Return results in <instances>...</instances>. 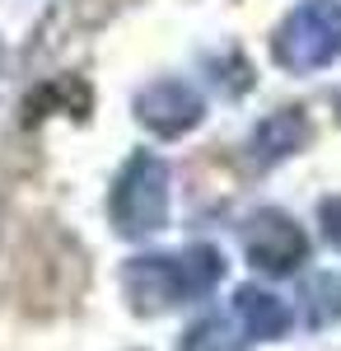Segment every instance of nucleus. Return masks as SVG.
Segmentation results:
<instances>
[{
  "instance_id": "nucleus-1",
  "label": "nucleus",
  "mask_w": 341,
  "mask_h": 351,
  "mask_svg": "<svg viewBox=\"0 0 341 351\" xmlns=\"http://www.w3.org/2000/svg\"><path fill=\"white\" fill-rule=\"evenodd\" d=\"M276 56L290 71H318L332 56H341V5L337 0H304L281 28Z\"/></svg>"
},
{
  "instance_id": "nucleus-2",
  "label": "nucleus",
  "mask_w": 341,
  "mask_h": 351,
  "mask_svg": "<svg viewBox=\"0 0 341 351\" xmlns=\"http://www.w3.org/2000/svg\"><path fill=\"white\" fill-rule=\"evenodd\" d=\"M248 253H253V263L266 271H294L304 263V253H309V243L299 234V225L281 211H266V216L253 220V230H248Z\"/></svg>"
},
{
  "instance_id": "nucleus-3",
  "label": "nucleus",
  "mask_w": 341,
  "mask_h": 351,
  "mask_svg": "<svg viewBox=\"0 0 341 351\" xmlns=\"http://www.w3.org/2000/svg\"><path fill=\"white\" fill-rule=\"evenodd\" d=\"M238 319L248 324L253 337H281L290 328V309L266 291H238Z\"/></svg>"
},
{
  "instance_id": "nucleus-4",
  "label": "nucleus",
  "mask_w": 341,
  "mask_h": 351,
  "mask_svg": "<svg viewBox=\"0 0 341 351\" xmlns=\"http://www.w3.org/2000/svg\"><path fill=\"white\" fill-rule=\"evenodd\" d=\"M304 136H309V122L294 108H286V112H276L271 122H262V132H257V155H262V160H281L290 150H299Z\"/></svg>"
},
{
  "instance_id": "nucleus-5",
  "label": "nucleus",
  "mask_w": 341,
  "mask_h": 351,
  "mask_svg": "<svg viewBox=\"0 0 341 351\" xmlns=\"http://www.w3.org/2000/svg\"><path fill=\"white\" fill-rule=\"evenodd\" d=\"M183 351H238L234 328L225 324V319H206V324H197L192 332H187Z\"/></svg>"
},
{
  "instance_id": "nucleus-6",
  "label": "nucleus",
  "mask_w": 341,
  "mask_h": 351,
  "mask_svg": "<svg viewBox=\"0 0 341 351\" xmlns=\"http://www.w3.org/2000/svg\"><path fill=\"white\" fill-rule=\"evenodd\" d=\"M314 319L318 324H327V319H341V281L337 276H323V281H314Z\"/></svg>"
},
{
  "instance_id": "nucleus-7",
  "label": "nucleus",
  "mask_w": 341,
  "mask_h": 351,
  "mask_svg": "<svg viewBox=\"0 0 341 351\" xmlns=\"http://www.w3.org/2000/svg\"><path fill=\"white\" fill-rule=\"evenodd\" d=\"M323 234H327L332 248H341V197L323 202Z\"/></svg>"
},
{
  "instance_id": "nucleus-8",
  "label": "nucleus",
  "mask_w": 341,
  "mask_h": 351,
  "mask_svg": "<svg viewBox=\"0 0 341 351\" xmlns=\"http://www.w3.org/2000/svg\"><path fill=\"white\" fill-rule=\"evenodd\" d=\"M337 108H341V99H337Z\"/></svg>"
}]
</instances>
